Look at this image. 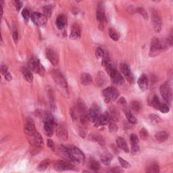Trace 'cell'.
<instances>
[{
	"label": "cell",
	"mask_w": 173,
	"mask_h": 173,
	"mask_svg": "<svg viewBox=\"0 0 173 173\" xmlns=\"http://www.w3.org/2000/svg\"><path fill=\"white\" fill-rule=\"evenodd\" d=\"M160 92L162 97L166 101V102L168 104H171L173 93L172 88L169 83H166L162 85L160 88Z\"/></svg>",
	"instance_id": "obj_4"
},
{
	"label": "cell",
	"mask_w": 173,
	"mask_h": 173,
	"mask_svg": "<svg viewBox=\"0 0 173 173\" xmlns=\"http://www.w3.org/2000/svg\"><path fill=\"white\" fill-rule=\"evenodd\" d=\"M56 135L59 139L66 141L68 139V131L66 124L64 122H61L59 124L56 129Z\"/></svg>",
	"instance_id": "obj_12"
},
{
	"label": "cell",
	"mask_w": 173,
	"mask_h": 173,
	"mask_svg": "<svg viewBox=\"0 0 173 173\" xmlns=\"http://www.w3.org/2000/svg\"><path fill=\"white\" fill-rule=\"evenodd\" d=\"M100 165L98 162L94 160L90 162V168L93 171H98V170L100 169Z\"/></svg>",
	"instance_id": "obj_38"
},
{
	"label": "cell",
	"mask_w": 173,
	"mask_h": 173,
	"mask_svg": "<svg viewBox=\"0 0 173 173\" xmlns=\"http://www.w3.org/2000/svg\"><path fill=\"white\" fill-rule=\"evenodd\" d=\"M139 151V148L138 145H131V153L132 154H137Z\"/></svg>",
	"instance_id": "obj_52"
},
{
	"label": "cell",
	"mask_w": 173,
	"mask_h": 173,
	"mask_svg": "<svg viewBox=\"0 0 173 173\" xmlns=\"http://www.w3.org/2000/svg\"><path fill=\"white\" fill-rule=\"evenodd\" d=\"M162 49V43L160 42V41L156 38V37H154L152 39V41H151L150 52V56L154 57L157 56V54L160 53Z\"/></svg>",
	"instance_id": "obj_7"
},
{
	"label": "cell",
	"mask_w": 173,
	"mask_h": 173,
	"mask_svg": "<svg viewBox=\"0 0 173 173\" xmlns=\"http://www.w3.org/2000/svg\"><path fill=\"white\" fill-rule=\"evenodd\" d=\"M112 160V155L109 153H104L100 157V160L104 165H109Z\"/></svg>",
	"instance_id": "obj_28"
},
{
	"label": "cell",
	"mask_w": 173,
	"mask_h": 173,
	"mask_svg": "<svg viewBox=\"0 0 173 173\" xmlns=\"http://www.w3.org/2000/svg\"><path fill=\"white\" fill-rule=\"evenodd\" d=\"M32 143H33L35 147L38 149L43 148V145H44L42 137L37 132L32 136Z\"/></svg>",
	"instance_id": "obj_18"
},
{
	"label": "cell",
	"mask_w": 173,
	"mask_h": 173,
	"mask_svg": "<svg viewBox=\"0 0 173 173\" xmlns=\"http://www.w3.org/2000/svg\"><path fill=\"white\" fill-rule=\"evenodd\" d=\"M152 20L154 26V30L156 32H160L162 30V20L161 15L160 14L159 11L156 9L152 10Z\"/></svg>",
	"instance_id": "obj_5"
},
{
	"label": "cell",
	"mask_w": 173,
	"mask_h": 173,
	"mask_svg": "<svg viewBox=\"0 0 173 173\" xmlns=\"http://www.w3.org/2000/svg\"><path fill=\"white\" fill-rule=\"evenodd\" d=\"M80 37V27L77 24L75 23L72 26L71 35H70V38L71 39H73V40H76V39H79Z\"/></svg>",
	"instance_id": "obj_19"
},
{
	"label": "cell",
	"mask_w": 173,
	"mask_h": 173,
	"mask_svg": "<svg viewBox=\"0 0 173 173\" xmlns=\"http://www.w3.org/2000/svg\"><path fill=\"white\" fill-rule=\"evenodd\" d=\"M28 66H29L30 70L35 72L36 73H39L41 74V75H43V73H44V68L41 66L39 59L35 58V57H32L29 60Z\"/></svg>",
	"instance_id": "obj_8"
},
{
	"label": "cell",
	"mask_w": 173,
	"mask_h": 173,
	"mask_svg": "<svg viewBox=\"0 0 173 173\" xmlns=\"http://www.w3.org/2000/svg\"><path fill=\"white\" fill-rule=\"evenodd\" d=\"M47 93H48V96H49V102H50V106H51L52 110L54 111L55 108H56V103H55V98H54L53 91H52V90L49 88V89H48V91H47Z\"/></svg>",
	"instance_id": "obj_31"
},
{
	"label": "cell",
	"mask_w": 173,
	"mask_h": 173,
	"mask_svg": "<svg viewBox=\"0 0 173 173\" xmlns=\"http://www.w3.org/2000/svg\"><path fill=\"white\" fill-rule=\"evenodd\" d=\"M108 33H109V37H110V38L112 39V40L117 41L119 39V34H118L114 30H113V29H112V28H110V29L109 30Z\"/></svg>",
	"instance_id": "obj_36"
},
{
	"label": "cell",
	"mask_w": 173,
	"mask_h": 173,
	"mask_svg": "<svg viewBox=\"0 0 173 173\" xmlns=\"http://www.w3.org/2000/svg\"><path fill=\"white\" fill-rule=\"evenodd\" d=\"M159 110L162 113H168V112L170 111L169 106H168V104H161V106Z\"/></svg>",
	"instance_id": "obj_44"
},
{
	"label": "cell",
	"mask_w": 173,
	"mask_h": 173,
	"mask_svg": "<svg viewBox=\"0 0 173 173\" xmlns=\"http://www.w3.org/2000/svg\"><path fill=\"white\" fill-rule=\"evenodd\" d=\"M56 122L54 117L49 114H47L44 118V131L45 135L48 137H52L54 134Z\"/></svg>",
	"instance_id": "obj_2"
},
{
	"label": "cell",
	"mask_w": 173,
	"mask_h": 173,
	"mask_svg": "<svg viewBox=\"0 0 173 173\" xmlns=\"http://www.w3.org/2000/svg\"><path fill=\"white\" fill-rule=\"evenodd\" d=\"M57 152L59 155L66 160H71L69 154V148H66L64 145H60L56 149Z\"/></svg>",
	"instance_id": "obj_16"
},
{
	"label": "cell",
	"mask_w": 173,
	"mask_h": 173,
	"mask_svg": "<svg viewBox=\"0 0 173 173\" xmlns=\"http://www.w3.org/2000/svg\"><path fill=\"white\" fill-rule=\"evenodd\" d=\"M43 11H44L45 16L46 17H50V16H51V14H52V8L49 6H45V7L43 8Z\"/></svg>",
	"instance_id": "obj_46"
},
{
	"label": "cell",
	"mask_w": 173,
	"mask_h": 173,
	"mask_svg": "<svg viewBox=\"0 0 173 173\" xmlns=\"http://www.w3.org/2000/svg\"><path fill=\"white\" fill-rule=\"evenodd\" d=\"M161 103L160 102V100L158 97H157L156 95H154V97H152V101H151V105H152V107H154L155 109H159L161 106Z\"/></svg>",
	"instance_id": "obj_34"
},
{
	"label": "cell",
	"mask_w": 173,
	"mask_h": 173,
	"mask_svg": "<svg viewBox=\"0 0 173 173\" xmlns=\"http://www.w3.org/2000/svg\"><path fill=\"white\" fill-rule=\"evenodd\" d=\"M12 36H13V39H14V42L16 43L18 41V32L16 28H14V29L13 30Z\"/></svg>",
	"instance_id": "obj_51"
},
{
	"label": "cell",
	"mask_w": 173,
	"mask_h": 173,
	"mask_svg": "<svg viewBox=\"0 0 173 173\" xmlns=\"http://www.w3.org/2000/svg\"><path fill=\"white\" fill-rule=\"evenodd\" d=\"M109 114L110 117V120L113 122H117L120 119V112L119 110L114 106H111L109 109Z\"/></svg>",
	"instance_id": "obj_20"
},
{
	"label": "cell",
	"mask_w": 173,
	"mask_h": 173,
	"mask_svg": "<svg viewBox=\"0 0 173 173\" xmlns=\"http://www.w3.org/2000/svg\"><path fill=\"white\" fill-rule=\"evenodd\" d=\"M108 173H122V170L120 167H114L108 170Z\"/></svg>",
	"instance_id": "obj_47"
},
{
	"label": "cell",
	"mask_w": 173,
	"mask_h": 173,
	"mask_svg": "<svg viewBox=\"0 0 173 173\" xmlns=\"http://www.w3.org/2000/svg\"><path fill=\"white\" fill-rule=\"evenodd\" d=\"M22 73H23V76L25 78V79L27 80V81L31 83L33 80V75L29 69H28L27 68H23L22 69Z\"/></svg>",
	"instance_id": "obj_27"
},
{
	"label": "cell",
	"mask_w": 173,
	"mask_h": 173,
	"mask_svg": "<svg viewBox=\"0 0 173 173\" xmlns=\"http://www.w3.org/2000/svg\"><path fill=\"white\" fill-rule=\"evenodd\" d=\"M120 69L122 73L123 74L126 79L130 83H134V77H133V74L131 73L130 68L129 66L124 63H122L120 65Z\"/></svg>",
	"instance_id": "obj_11"
},
{
	"label": "cell",
	"mask_w": 173,
	"mask_h": 173,
	"mask_svg": "<svg viewBox=\"0 0 173 173\" xmlns=\"http://www.w3.org/2000/svg\"><path fill=\"white\" fill-rule=\"evenodd\" d=\"M124 112L125 113L126 117L127 119L129 122H130L131 124H136L137 123V119L135 118V117L133 115V114L131 112L130 109H129L128 108H126L125 109H124Z\"/></svg>",
	"instance_id": "obj_26"
},
{
	"label": "cell",
	"mask_w": 173,
	"mask_h": 173,
	"mask_svg": "<svg viewBox=\"0 0 173 173\" xmlns=\"http://www.w3.org/2000/svg\"><path fill=\"white\" fill-rule=\"evenodd\" d=\"M137 12L139 13V14H140L145 19H148V13H147L146 11L143 9V8H137Z\"/></svg>",
	"instance_id": "obj_43"
},
{
	"label": "cell",
	"mask_w": 173,
	"mask_h": 173,
	"mask_svg": "<svg viewBox=\"0 0 173 173\" xmlns=\"http://www.w3.org/2000/svg\"><path fill=\"white\" fill-rule=\"evenodd\" d=\"M119 91L115 87H109L102 91V96L106 103L114 102L119 97Z\"/></svg>",
	"instance_id": "obj_3"
},
{
	"label": "cell",
	"mask_w": 173,
	"mask_h": 173,
	"mask_svg": "<svg viewBox=\"0 0 173 173\" xmlns=\"http://www.w3.org/2000/svg\"><path fill=\"white\" fill-rule=\"evenodd\" d=\"M24 131L26 135L30 137H32L37 133L35 126L32 120H28L24 128Z\"/></svg>",
	"instance_id": "obj_14"
},
{
	"label": "cell",
	"mask_w": 173,
	"mask_h": 173,
	"mask_svg": "<svg viewBox=\"0 0 173 173\" xmlns=\"http://www.w3.org/2000/svg\"><path fill=\"white\" fill-rule=\"evenodd\" d=\"M47 146L49 147V148L51 149L52 150H53V151H56V146H55V144L54 143V141H52V139H47Z\"/></svg>",
	"instance_id": "obj_49"
},
{
	"label": "cell",
	"mask_w": 173,
	"mask_h": 173,
	"mask_svg": "<svg viewBox=\"0 0 173 173\" xmlns=\"http://www.w3.org/2000/svg\"><path fill=\"white\" fill-rule=\"evenodd\" d=\"M46 58L54 66H57L59 62L58 56L56 52L51 48H47L45 51Z\"/></svg>",
	"instance_id": "obj_13"
},
{
	"label": "cell",
	"mask_w": 173,
	"mask_h": 173,
	"mask_svg": "<svg viewBox=\"0 0 173 173\" xmlns=\"http://www.w3.org/2000/svg\"><path fill=\"white\" fill-rule=\"evenodd\" d=\"M22 16H23V18L25 19V21H28V20L29 18V16H30L29 10L27 9V8L23 9V11H22Z\"/></svg>",
	"instance_id": "obj_42"
},
{
	"label": "cell",
	"mask_w": 173,
	"mask_h": 173,
	"mask_svg": "<svg viewBox=\"0 0 173 173\" xmlns=\"http://www.w3.org/2000/svg\"><path fill=\"white\" fill-rule=\"evenodd\" d=\"M117 144L118 147H119L120 149H121L122 150H123L124 152H129V146L127 145V143H126V142L125 141V140H124L123 138L118 137L117 139Z\"/></svg>",
	"instance_id": "obj_22"
},
{
	"label": "cell",
	"mask_w": 173,
	"mask_h": 173,
	"mask_svg": "<svg viewBox=\"0 0 173 173\" xmlns=\"http://www.w3.org/2000/svg\"><path fill=\"white\" fill-rule=\"evenodd\" d=\"M30 17L35 25L39 27H43L47 23V17L45 16V14H42L41 13L34 12Z\"/></svg>",
	"instance_id": "obj_10"
},
{
	"label": "cell",
	"mask_w": 173,
	"mask_h": 173,
	"mask_svg": "<svg viewBox=\"0 0 173 173\" xmlns=\"http://www.w3.org/2000/svg\"><path fill=\"white\" fill-rule=\"evenodd\" d=\"M110 120V117H109L108 112H105L103 114L100 115L98 119L96 120L95 126H100V125H106L108 124V122Z\"/></svg>",
	"instance_id": "obj_15"
},
{
	"label": "cell",
	"mask_w": 173,
	"mask_h": 173,
	"mask_svg": "<svg viewBox=\"0 0 173 173\" xmlns=\"http://www.w3.org/2000/svg\"><path fill=\"white\" fill-rule=\"evenodd\" d=\"M109 130L111 133H116L118 131V126L114 122H111L109 124Z\"/></svg>",
	"instance_id": "obj_45"
},
{
	"label": "cell",
	"mask_w": 173,
	"mask_h": 173,
	"mask_svg": "<svg viewBox=\"0 0 173 173\" xmlns=\"http://www.w3.org/2000/svg\"><path fill=\"white\" fill-rule=\"evenodd\" d=\"M69 148V154L71 160H73L77 163L84 162L85 157L83 153L79 149L75 147H71Z\"/></svg>",
	"instance_id": "obj_6"
},
{
	"label": "cell",
	"mask_w": 173,
	"mask_h": 173,
	"mask_svg": "<svg viewBox=\"0 0 173 173\" xmlns=\"http://www.w3.org/2000/svg\"><path fill=\"white\" fill-rule=\"evenodd\" d=\"M118 104L119 105V106L122 109H125L127 108V102H126V100L124 99V97H121L120 99L118 100Z\"/></svg>",
	"instance_id": "obj_37"
},
{
	"label": "cell",
	"mask_w": 173,
	"mask_h": 173,
	"mask_svg": "<svg viewBox=\"0 0 173 173\" xmlns=\"http://www.w3.org/2000/svg\"><path fill=\"white\" fill-rule=\"evenodd\" d=\"M96 18L101 23H104L105 22H106V14H105L104 10L103 7H100V6L98 7L97 9V12H96Z\"/></svg>",
	"instance_id": "obj_23"
},
{
	"label": "cell",
	"mask_w": 173,
	"mask_h": 173,
	"mask_svg": "<svg viewBox=\"0 0 173 173\" xmlns=\"http://www.w3.org/2000/svg\"><path fill=\"white\" fill-rule=\"evenodd\" d=\"M149 119L152 123L154 124H157L161 122V119L159 116H157L155 114H150L149 116Z\"/></svg>",
	"instance_id": "obj_35"
},
{
	"label": "cell",
	"mask_w": 173,
	"mask_h": 173,
	"mask_svg": "<svg viewBox=\"0 0 173 173\" xmlns=\"http://www.w3.org/2000/svg\"><path fill=\"white\" fill-rule=\"evenodd\" d=\"M80 83L83 85H91L92 82H93V79H92V77L90 74L88 73H83L81 75H80Z\"/></svg>",
	"instance_id": "obj_25"
},
{
	"label": "cell",
	"mask_w": 173,
	"mask_h": 173,
	"mask_svg": "<svg viewBox=\"0 0 173 173\" xmlns=\"http://www.w3.org/2000/svg\"><path fill=\"white\" fill-rule=\"evenodd\" d=\"M52 76L54 78L55 83L58 87H60L62 90H64L66 93H68V85L66 78L62 73L58 71V70H53L52 71Z\"/></svg>",
	"instance_id": "obj_1"
},
{
	"label": "cell",
	"mask_w": 173,
	"mask_h": 173,
	"mask_svg": "<svg viewBox=\"0 0 173 173\" xmlns=\"http://www.w3.org/2000/svg\"><path fill=\"white\" fill-rule=\"evenodd\" d=\"M67 24V18L65 15L60 14L57 17L56 20V27H58V29H63Z\"/></svg>",
	"instance_id": "obj_21"
},
{
	"label": "cell",
	"mask_w": 173,
	"mask_h": 173,
	"mask_svg": "<svg viewBox=\"0 0 173 173\" xmlns=\"http://www.w3.org/2000/svg\"><path fill=\"white\" fill-rule=\"evenodd\" d=\"M49 164V160H44L41 162L39 164V166H37V170L40 172H43L47 169Z\"/></svg>",
	"instance_id": "obj_32"
},
{
	"label": "cell",
	"mask_w": 173,
	"mask_h": 173,
	"mask_svg": "<svg viewBox=\"0 0 173 173\" xmlns=\"http://www.w3.org/2000/svg\"><path fill=\"white\" fill-rule=\"evenodd\" d=\"M167 42L168 43V45L173 47V28L172 29L171 31H170L169 36H168V37Z\"/></svg>",
	"instance_id": "obj_50"
},
{
	"label": "cell",
	"mask_w": 173,
	"mask_h": 173,
	"mask_svg": "<svg viewBox=\"0 0 173 173\" xmlns=\"http://www.w3.org/2000/svg\"><path fill=\"white\" fill-rule=\"evenodd\" d=\"M148 78L145 74H142L138 79V85L141 91H145L148 87Z\"/></svg>",
	"instance_id": "obj_17"
},
{
	"label": "cell",
	"mask_w": 173,
	"mask_h": 173,
	"mask_svg": "<svg viewBox=\"0 0 173 173\" xmlns=\"http://www.w3.org/2000/svg\"><path fill=\"white\" fill-rule=\"evenodd\" d=\"M130 141L131 145H138L139 144V138L135 134H131L130 136Z\"/></svg>",
	"instance_id": "obj_39"
},
{
	"label": "cell",
	"mask_w": 173,
	"mask_h": 173,
	"mask_svg": "<svg viewBox=\"0 0 173 173\" xmlns=\"http://www.w3.org/2000/svg\"><path fill=\"white\" fill-rule=\"evenodd\" d=\"M8 68L6 65H5V64L1 65V73L5 74L6 73H8Z\"/></svg>",
	"instance_id": "obj_54"
},
{
	"label": "cell",
	"mask_w": 173,
	"mask_h": 173,
	"mask_svg": "<svg viewBox=\"0 0 173 173\" xmlns=\"http://www.w3.org/2000/svg\"><path fill=\"white\" fill-rule=\"evenodd\" d=\"M139 135H140V137L142 139H143V140H145V139H148V135H149V134H148V131L146 130L145 129H142L141 131H140V132H139Z\"/></svg>",
	"instance_id": "obj_41"
},
{
	"label": "cell",
	"mask_w": 173,
	"mask_h": 173,
	"mask_svg": "<svg viewBox=\"0 0 173 173\" xmlns=\"http://www.w3.org/2000/svg\"><path fill=\"white\" fill-rule=\"evenodd\" d=\"M54 169L58 172L66 171V170H75L76 168L73 164L66 161H58L54 164Z\"/></svg>",
	"instance_id": "obj_9"
},
{
	"label": "cell",
	"mask_w": 173,
	"mask_h": 173,
	"mask_svg": "<svg viewBox=\"0 0 173 173\" xmlns=\"http://www.w3.org/2000/svg\"><path fill=\"white\" fill-rule=\"evenodd\" d=\"M83 173H102L98 171H93V172H89V171H84Z\"/></svg>",
	"instance_id": "obj_56"
},
{
	"label": "cell",
	"mask_w": 173,
	"mask_h": 173,
	"mask_svg": "<svg viewBox=\"0 0 173 173\" xmlns=\"http://www.w3.org/2000/svg\"><path fill=\"white\" fill-rule=\"evenodd\" d=\"M146 173H160V167L156 163H152L147 166Z\"/></svg>",
	"instance_id": "obj_30"
},
{
	"label": "cell",
	"mask_w": 173,
	"mask_h": 173,
	"mask_svg": "<svg viewBox=\"0 0 173 173\" xmlns=\"http://www.w3.org/2000/svg\"><path fill=\"white\" fill-rule=\"evenodd\" d=\"M104 51L103 50L102 48L100 47H97V49L95 50V54H96V56L97 57V58H103V56H104Z\"/></svg>",
	"instance_id": "obj_48"
},
{
	"label": "cell",
	"mask_w": 173,
	"mask_h": 173,
	"mask_svg": "<svg viewBox=\"0 0 173 173\" xmlns=\"http://www.w3.org/2000/svg\"><path fill=\"white\" fill-rule=\"evenodd\" d=\"M168 137H169V135L166 131H159L155 134V139L159 142H164L167 141Z\"/></svg>",
	"instance_id": "obj_24"
},
{
	"label": "cell",
	"mask_w": 173,
	"mask_h": 173,
	"mask_svg": "<svg viewBox=\"0 0 173 173\" xmlns=\"http://www.w3.org/2000/svg\"><path fill=\"white\" fill-rule=\"evenodd\" d=\"M119 161L120 165H121V166L122 168H129L131 166V165L129 164V163L126 160H125L122 159V157H119Z\"/></svg>",
	"instance_id": "obj_40"
},
{
	"label": "cell",
	"mask_w": 173,
	"mask_h": 173,
	"mask_svg": "<svg viewBox=\"0 0 173 173\" xmlns=\"http://www.w3.org/2000/svg\"><path fill=\"white\" fill-rule=\"evenodd\" d=\"M130 107L131 109H132L133 111L135 112H139L140 109H141V105L139 102H137V101H133V102H131Z\"/></svg>",
	"instance_id": "obj_33"
},
{
	"label": "cell",
	"mask_w": 173,
	"mask_h": 173,
	"mask_svg": "<svg viewBox=\"0 0 173 173\" xmlns=\"http://www.w3.org/2000/svg\"><path fill=\"white\" fill-rule=\"evenodd\" d=\"M113 83L117 85H122L124 83V79L121 74L119 72H117L114 76L112 78Z\"/></svg>",
	"instance_id": "obj_29"
},
{
	"label": "cell",
	"mask_w": 173,
	"mask_h": 173,
	"mask_svg": "<svg viewBox=\"0 0 173 173\" xmlns=\"http://www.w3.org/2000/svg\"><path fill=\"white\" fill-rule=\"evenodd\" d=\"M14 4H15V7H16L17 10L19 11L21 9L22 5H23V4H22L21 1H14Z\"/></svg>",
	"instance_id": "obj_53"
},
{
	"label": "cell",
	"mask_w": 173,
	"mask_h": 173,
	"mask_svg": "<svg viewBox=\"0 0 173 173\" xmlns=\"http://www.w3.org/2000/svg\"><path fill=\"white\" fill-rule=\"evenodd\" d=\"M4 75H5V78L7 80H8V81H10V80L12 79V75H11V74L10 73H8H8H6L5 74H4Z\"/></svg>",
	"instance_id": "obj_55"
}]
</instances>
